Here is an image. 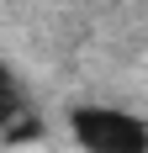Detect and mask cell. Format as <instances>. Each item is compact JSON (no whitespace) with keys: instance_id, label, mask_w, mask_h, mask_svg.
<instances>
[{"instance_id":"obj_1","label":"cell","mask_w":148,"mask_h":153,"mask_svg":"<svg viewBox=\"0 0 148 153\" xmlns=\"http://www.w3.org/2000/svg\"><path fill=\"white\" fill-rule=\"evenodd\" d=\"M69 132L85 153H148V122L122 106H74Z\"/></svg>"}]
</instances>
